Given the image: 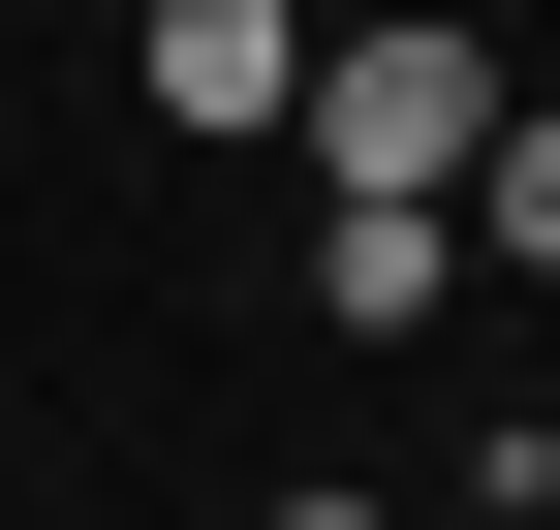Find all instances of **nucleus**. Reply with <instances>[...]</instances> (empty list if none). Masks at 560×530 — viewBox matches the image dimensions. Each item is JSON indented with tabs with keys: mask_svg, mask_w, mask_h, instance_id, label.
<instances>
[{
	"mask_svg": "<svg viewBox=\"0 0 560 530\" xmlns=\"http://www.w3.org/2000/svg\"><path fill=\"white\" fill-rule=\"evenodd\" d=\"M249 530H405V499H249Z\"/></svg>",
	"mask_w": 560,
	"mask_h": 530,
	"instance_id": "nucleus-6",
	"label": "nucleus"
},
{
	"mask_svg": "<svg viewBox=\"0 0 560 530\" xmlns=\"http://www.w3.org/2000/svg\"><path fill=\"white\" fill-rule=\"evenodd\" d=\"M467 250H499V281H560V94L499 125V157H467Z\"/></svg>",
	"mask_w": 560,
	"mask_h": 530,
	"instance_id": "nucleus-4",
	"label": "nucleus"
},
{
	"mask_svg": "<svg viewBox=\"0 0 560 530\" xmlns=\"http://www.w3.org/2000/svg\"><path fill=\"white\" fill-rule=\"evenodd\" d=\"M499 32H312V125H280V157L312 187H405V219H467V157H499Z\"/></svg>",
	"mask_w": 560,
	"mask_h": 530,
	"instance_id": "nucleus-1",
	"label": "nucleus"
},
{
	"mask_svg": "<svg viewBox=\"0 0 560 530\" xmlns=\"http://www.w3.org/2000/svg\"><path fill=\"white\" fill-rule=\"evenodd\" d=\"M405 530H436V499H405ZM467 530H499V499H467Z\"/></svg>",
	"mask_w": 560,
	"mask_h": 530,
	"instance_id": "nucleus-7",
	"label": "nucleus"
},
{
	"mask_svg": "<svg viewBox=\"0 0 560 530\" xmlns=\"http://www.w3.org/2000/svg\"><path fill=\"white\" fill-rule=\"evenodd\" d=\"M467 219H405V187H312V344H436Z\"/></svg>",
	"mask_w": 560,
	"mask_h": 530,
	"instance_id": "nucleus-3",
	"label": "nucleus"
},
{
	"mask_svg": "<svg viewBox=\"0 0 560 530\" xmlns=\"http://www.w3.org/2000/svg\"><path fill=\"white\" fill-rule=\"evenodd\" d=\"M125 94H156L187 157H280V125H312V0H156V32H125Z\"/></svg>",
	"mask_w": 560,
	"mask_h": 530,
	"instance_id": "nucleus-2",
	"label": "nucleus"
},
{
	"mask_svg": "<svg viewBox=\"0 0 560 530\" xmlns=\"http://www.w3.org/2000/svg\"><path fill=\"white\" fill-rule=\"evenodd\" d=\"M467 499H499V530H560V437H499V469H467Z\"/></svg>",
	"mask_w": 560,
	"mask_h": 530,
	"instance_id": "nucleus-5",
	"label": "nucleus"
}]
</instances>
